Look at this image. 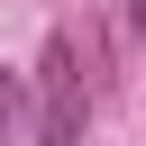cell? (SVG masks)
<instances>
[{"mask_svg": "<svg viewBox=\"0 0 146 146\" xmlns=\"http://www.w3.org/2000/svg\"><path fill=\"white\" fill-rule=\"evenodd\" d=\"M82 110H91V91H82L73 36H46V55H36V146H73Z\"/></svg>", "mask_w": 146, "mask_h": 146, "instance_id": "6da1fadb", "label": "cell"}, {"mask_svg": "<svg viewBox=\"0 0 146 146\" xmlns=\"http://www.w3.org/2000/svg\"><path fill=\"white\" fill-rule=\"evenodd\" d=\"M128 27H137V36H146V0H128Z\"/></svg>", "mask_w": 146, "mask_h": 146, "instance_id": "7a4b0ae2", "label": "cell"}, {"mask_svg": "<svg viewBox=\"0 0 146 146\" xmlns=\"http://www.w3.org/2000/svg\"><path fill=\"white\" fill-rule=\"evenodd\" d=\"M0 100H9V73H0Z\"/></svg>", "mask_w": 146, "mask_h": 146, "instance_id": "3957f363", "label": "cell"}]
</instances>
